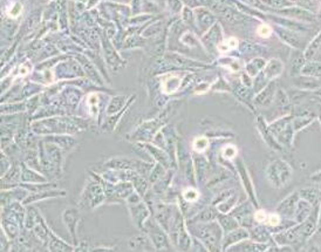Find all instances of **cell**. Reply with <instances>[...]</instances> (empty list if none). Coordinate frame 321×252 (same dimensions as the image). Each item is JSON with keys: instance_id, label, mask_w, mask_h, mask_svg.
I'll list each match as a JSON object with an SVG mask.
<instances>
[{"instance_id": "1", "label": "cell", "mask_w": 321, "mask_h": 252, "mask_svg": "<svg viewBox=\"0 0 321 252\" xmlns=\"http://www.w3.org/2000/svg\"><path fill=\"white\" fill-rule=\"evenodd\" d=\"M292 168L283 160H277L270 163L266 169V176L268 182L274 188H282L286 186L292 177Z\"/></svg>"}, {"instance_id": "2", "label": "cell", "mask_w": 321, "mask_h": 252, "mask_svg": "<svg viewBox=\"0 0 321 252\" xmlns=\"http://www.w3.org/2000/svg\"><path fill=\"white\" fill-rule=\"evenodd\" d=\"M299 199V191L289 195L284 201L279 203L277 208V213H279L280 216H284L285 218H294V212H296V208Z\"/></svg>"}, {"instance_id": "3", "label": "cell", "mask_w": 321, "mask_h": 252, "mask_svg": "<svg viewBox=\"0 0 321 252\" xmlns=\"http://www.w3.org/2000/svg\"><path fill=\"white\" fill-rule=\"evenodd\" d=\"M312 212V204L305 199L300 198L299 202H298L296 212H294V220H296V223H302L306 218L309 216V213Z\"/></svg>"}, {"instance_id": "4", "label": "cell", "mask_w": 321, "mask_h": 252, "mask_svg": "<svg viewBox=\"0 0 321 252\" xmlns=\"http://www.w3.org/2000/svg\"><path fill=\"white\" fill-rule=\"evenodd\" d=\"M284 11V14L287 17L298 19V20H306V21H312L313 20V14L309 13V11L301 9V7H286Z\"/></svg>"}, {"instance_id": "5", "label": "cell", "mask_w": 321, "mask_h": 252, "mask_svg": "<svg viewBox=\"0 0 321 252\" xmlns=\"http://www.w3.org/2000/svg\"><path fill=\"white\" fill-rule=\"evenodd\" d=\"M199 237L207 243V245H216L218 240V225L203 228L199 232Z\"/></svg>"}, {"instance_id": "6", "label": "cell", "mask_w": 321, "mask_h": 252, "mask_svg": "<svg viewBox=\"0 0 321 252\" xmlns=\"http://www.w3.org/2000/svg\"><path fill=\"white\" fill-rule=\"evenodd\" d=\"M299 195L300 198L309 202L312 205L318 204L320 193L316 188H302L301 190H299Z\"/></svg>"}, {"instance_id": "7", "label": "cell", "mask_w": 321, "mask_h": 252, "mask_svg": "<svg viewBox=\"0 0 321 252\" xmlns=\"http://www.w3.org/2000/svg\"><path fill=\"white\" fill-rule=\"evenodd\" d=\"M301 74H304L305 77L321 78V62L309 61L305 63L301 69Z\"/></svg>"}, {"instance_id": "8", "label": "cell", "mask_w": 321, "mask_h": 252, "mask_svg": "<svg viewBox=\"0 0 321 252\" xmlns=\"http://www.w3.org/2000/svg\"><path fill=\"white\" fill-rule=\"evenodd\" d=\"M305 55L301 52H296L291 56V74L297 75L301 73L302 67L305 65Z\"/></svg>"}, {"instance_id": "9", "label": "cell", "mask_w": 321, "mask_h": 252, "mask_svg": "<svg viewBox=\"0 0 321 252\" xmlns=\"http://www.w3.org/2000/svg\"><path fill=\"white\" fill-rule=\"evenodd\" d=\"M320 47H321V32L314 38V39H313L312 43L309 44V46L307 47V50H306V52H305V58L312 59L313 56L318 53Z\"/></svg>"}, {"instance_id": "10", "label": "cell", "mask_w": 321, "mask_h": 252, "mask_svg": "<svg viewBox=\"0 0 321 252\" xmlns=\"http://www.w3.org/2000/svg\"><path fill=\"white\" fill-rule=\"evenodd\" d=\"M283 72V63L279 60H272L268 63L265 73H267L268 78H274Z\"/></svg>"}, {"instance_id": "11", "label": "cell", "mask_w": 321, "mask_h": 252, "mask_svg": "<svg viewBox=\"0 0 321 252\" xmlns=\"http://www.w3.org/2000/svg\"><path fill=\"white\" fill-rule=\"evenodd\" d=\"M246 237H248V232H246L245 230H243V229H238V230H234L233 232H231L229 237H227V238L225 239L224 245L227 246V245H231V244H233V243L240 242L242 239L246 238Z\"/></svg>"}, {"instance_id": "12", "label": "cell", "mask_w": 321, "mask_h": 252, "mask_svg": "<svg viewBox=\"0 0 321 252\" xmlns=\"http://www.w3.org/2000/svg\"><path fill=\"white\" fill-rule=\"evenodd\" d=\"M280 34L283 35L284 40H285L289 45H291V46H293L296 48H300L302 46L299 38H298L296 34H294V33H292L291 31H287V29H285V31L280 32Z\"/></svg>"}, {"instance_id": "13", "label": "cell", "mask_w": 321, "mask_h": 252, "mask_svg": "<svg viewBox=\"0 0 321 252\" xmlns=\"http://www.w3.org/2000/svg\"><path fill=\"white\" fill-rule=\"evenodd\" d=\"M274 93H275V86L274 84H271L270 87L265 89V92L258 97V101L261 103V106H267V104L272 101V99H273Z\"/></svg>"}, {"instance_id": "14", "label": "cell", "mask_w": 321, "mask_h": 252, "mask_svg": "<svg viewBox=\"0 0 321 252\" xmlns=\"http://www.w3.org/2000/svg\"><path fill=\"white\" fill-rule=\"evenodd\" d=\"M218 220L221 221L222 227L225 231L234 230V229H237V227H238V223L236 222V220H234V218H232V217L221 216V217H218Z\"/></svg>"}, {"instance_id": "15", "label": "cell", "mask_w": 321, "mask_h": 252, "mask_svg": "<svg viewBox=\"0 0 321 252\" xmlns=\"http://www.w3.org/2000/svg\"><path fill=\"white\" fill-rule=\"evenodd\" d=\"M181 82V79L180 78H176V77H173L170 79H168V80L164 82V86H163V92L164 93H171L174 92L175 89L178 88V85H180Z\"/></svg>"}, {"instance_id": "16", "label": "cell", "mask_w": 321, "mask_h": 252, "mask_svg": "<svg viewBox=\"0 0 321 252\" xmlns=\"http://www.w3.org/2000/svg\"><path fill=\"white\" fill-rule=\"evenodd\" d=\"M277 102H278V107L282 108L283 111L285 112L287 111V108L290 107L289 97H287V95L283 92V90H279L278 96H277Z\"/></svg>"}, {"instance_id": "17", "label": "cell", "mask_w": 321, "mask_h": 252, "mask_svg": "<svg viewBox=\"0 0 321 252\" xmlns=\"http://www.w3.org/2000/svg\"><path fill=\"white\" fill-rule=\"evenodd\" d=\"M209 147V141L208 138L205 137H198L196 138L195 142H193V149L196 150V152H204L205 149H208Z\"/></svg>"}, {"instance_id": "18", "label": "cell", "mask_w": 321, "mask_h": 252, "mask_svg": "<svg viewBox=\"0 0 321 252\" xmlns=\"http://www.w3.org/2000/svg\"><path fill=\"white\" fill-rule=\"evenodd\" d=\"M252 236L255 237V239L259 240V242H266V240L270 238V237H268L270 235H268L267 232L265 231L263 228H260V227H257L255 230H253Z\"/></svg>"}, {"instance_id": "19", "label": "cell", "mask_w": 321, "mask_h": 252, "mask_svg": "<svg viewBox=\"0 0 321 252\" xmlns=\"http://www.w3.org/2000/svg\"><path fill=\"white\" fill-rule=\"evenodd\" d=\"M266 224L268 225V227H279L280 225V215L279 213H271V215H268L267 218H266Z\"/></svg>"}, {"instance_id": "20", "label": "cell", "mask_w": 321, "mask_h": 252, "mask_svg": "<svg viewBox=\"0 0 321 252\" xmlns=\"http://www.w3.org/2000/svg\"><path fill=\"white\" fill-rule=\"evenodd\" d=\"M184 198L188 199V201H196L197 198H198V193L195 189H188L184 191Z\"/></svg>"}, {"instance_id": "21", "label": "cell", "mask_w": 321, "mask_h": 252, "mask_svg": "<svg viewBox=\"0 0 321 252\" xmlns=\"http://www.w3.org/2000/svg\"><path fill=\"white\" fill-rule=\"evenodd\" d=\"M271 32H272V29H271L270 26H267V25H261L260 27L258 28V31H257L258 35L263 37V38H266V37L270 35Z\"/></svg>"}, {"instance_id": "22", "label": "cell", "mask_w": 321, "mask_h": 252, "mask_svg": "<svg viewBox=\"0 0 321 252\" xmlns=\"http://www.w3.org/2000/svg\"><path fill=\"white\" fill-rule=\"evenodd\" d=\"M223 154H224V156L226 157V159L231 160V159H232V157L236 156L237 152H236V148H234V147H232V146H229V147H226L225 149H224Z\"/></svg>"}, {"instance_id": "23", "label": "cell", "mask_w": 321, "mask_h": 252, "mask_svg": "<svg viewBox=\"0 0 321 252\" xmlns=\"http://www.w3.org/2000/svg\"><path fill=\"white\" fill-rule=\"evenodd\" d=\"M266 218H267V215H266V212L264 211V210H258V211L255 213V220L257 222H260V223L261 222L266 221Z\"/></svg>"}, {"instance_id": "24", "label": "cell", "mask_w": 321, "mask_h": 252, "mask_svg": "<svg viewBox=\"0 0 321 252\" xmlns=\"http://www.w3.org/2000/svg\"><path fill=\"white\" fill-rule=\"evenodd\" d=\"M21 10H22L21 5H20V4L17 3V4H14L12 9H11L10 14H11V16H12V17H17V16H19V14H20Z\"/></svg>"}, {"instance_id": "25", "label": "cell", "mask_w": 321, "mask_h": 252, "mask_svg": "<svg viewBox=\"0 0 321 252\" xmlns=\"http://www.w3.org/2000/svg\"><path fill=\"white\" fill-rule=\"evenodd\" d=\"M311 178L314 179V181H321V171L316 172V174H314V175H312Z\"/></svg>"}, {"instance_id": "26", "label": "cell", "mask_w": 321, "mask_h": 252, "mask_svg": "<svg viewBox=\"0 0 321 252\" xmlns=\"http://www.w3.org/2000/svg\"><path fill=\"white\" fill-rule=\"evenodd\" d=\"M316 94H319V95L321 96V89H318V90H316Z\"/></svg>"}]
</instances>
